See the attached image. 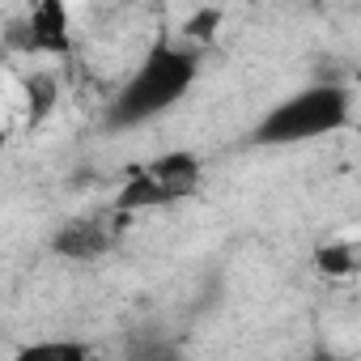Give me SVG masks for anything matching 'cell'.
Segmentation results:
<instances>
[{
	"mask_svg": "<svg viewBox=\"0 0 361 361\" xmlns=\"http://www.w3.org/2000/svg\"><path fill=\"white\" fill-rule=\"evenodd\" d=\"M196 77V60L188 51H174V47H153L149 60L140 64V73L128 81V90L111 102L106 123L111 128H132L153 119L157 111H166L170 102L183 98V90Z\"/></svg>",
	"mask_w": 361,
	"mask_h": 361,
	"instance_id": "1",
	"label": "cell"
},
{
	"mask_svg": "<svg viewBox=\"0 0 361 361\" xmlns=\"http://www.w3.org/2000/svg\"><path fill=\"white\" fill-rule=\"evenodd\" d=\"M30 35H35V47H43V51H68V18H64V5H56V0L39 5L35 18H30Z\"/></svg>",
	"mask_w": 361,
	"mask_h": 361,
	"instance_id": "5",
	"label": "cell"
},
{
	"mask_svg": "<svg viewBox=\"0 0 361 361\" xmlns=\"http://www.w3.org/2000/svg\"><path fill=\"white\" fill-rule=\"evenodd\" d=\"M111 247V234L94 221H73L56 234V251L60 255H73V259H94Z\"/></svg>",
	"mask_w": 361,
	"mask_h": 361,
	"instance_id": "4",
	"label": "cell"
},
{
	"mask_svg": "<svg viewBox=\"0 0 361 361\" xmlns=\"http://www.w3.org/2000/svg\"><path fill=\"white\" fill-rule=\"evenodd\" d=\"M145 178L166 196V200H178V196H188L196 183H200V161L192 157V153H166V157H157L149 170H145Z\"/></svg>",
	"mask_w": 361,
	"mask_h": 361,
	"instance_id": "3",
	"label": "cell"
},
{
	"mask_svg": "<svg viewBox=\"0 0 361 361\" xmlns=\"http://www.w3.org/2000/svg\"><path fill=\"white\" fill-rule=\"evenodd\" d=\"M149 204H166V196L145 178V170H136V174H132V183L119 192V209H149Z\"/></svg>",
	"mask_w": 361,
	"mask_h": 361,
	"instance_id": "7",
	"label": "cell"
},
{
	"mask_svg": "<svg viewBox=\"0 0 361 361\" xmlns=\"http://www.w3.org/2000/svg\"><path fill=\"white\" fill-rule=\"evenodd\" d=\"M13 361H90V353L77 340H43V344L22 348Z\"/></svg>",
	"mask_w": 361,
	"mask_h": 361,
	"instance_id": "6",
	"label": "cell"
},
{
	"mask_svg": "<svg viewBox=\"0 0 361 361\" xmlns=\"http://www.w3.org/2000/svg\"><path fill=\"white\" fill-rule=\"evenodd\" d=\"M213 26H217V13L209 9V13H200L196 22H188V35H196V39H209V35H213Z\"/></svg>",
	"mask_w": 361,
	"mask_h": 361,
	"instance_id": "9",
	"label": "cell"
},
{
	"mask_svg": "<svg viewBox=\"0 0 361 361\" xmlns=\"http://www.w3.org/2000/svg\"><path fill=\"white\" fill-rule=\"evenodd\" d=\"M344 119H348V94L340 85H314V90H302L298 98L281 102L255 128V140L259 145H293V140L323 136V132L340 128Z\"/></svg>",
	"mask_w": 361,
	"mask_h": 361,
	"instance_id": "2",
	"label": "cell"
},
{
	"mask_svg": "<svg viewBox=\"0 0 361 361\" xmlns=\"http://www.w3.org/2000/svg\"><path fill=\"white\" fill-rule=\"evenodd\" d=\"M319 268L327 276H348L353 272V247H323L319 251Z\"/></svg>",
	"mask_w": 361,
	"mask_h": 361,
	"instance_id": "8",
	"label": "cell"
}]
</instances>
